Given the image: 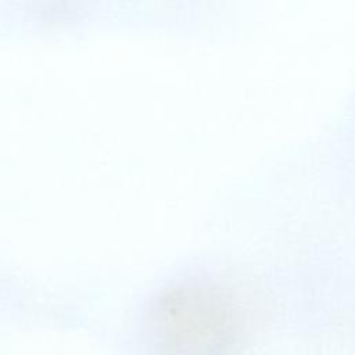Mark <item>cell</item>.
I'll list each match as a JSON object with an SVG mask.
<instances>
[{"mask_svg":"<svg viewBox=\"0 0 355 355\" xmlns=\"http://www.w3.org/2000/svg\"><path fill=\"white\" fill-rule=\"evenodd\" d=\"M230 302L202 283H176L151 302L143 322L150 355H229L237 341Z\"/></svg>","mask_w":355,"mask_h":355,"instance_id":"6da1fadb","label":"cell"}]
</instances>
